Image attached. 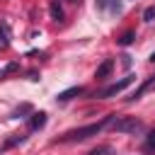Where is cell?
I'll use <instances>...</instances> for the list:
<instances>
[{
	"mask_svg": "<svg viewBox=\"0 0 155 155\" xmlns=\"http://www.w3.org/2000/svg\"><path fill=\"white\" fill-rule=\"evenodd\" d=\"M114 121V114H109V116H104V119H99V121H94V124H87V126H80V128H73V131H65L58 140H63V143H70V140H85V138H92V136H97L104 126H109Z\"/></svg>",
	"mask_w": 155,
	"mask_h": 155,
	"instance_id": "6da1fadb",
	"label": "cell"
},
{
	"mask_svg": "<svg viewBox=\"0 0 155 155\" xmlns=\"http://www.w3.org/2000/svg\"><path fill=\"white\" fill-rule=\"evenodd\" d=\"M48 12H51V19H63V10H61V5L56 2V0H51V5H48Z\"/></svg>",
	"mask_w": 155,
	"mask_h": 155,
	"instance_id": "ba28073f",
	"label": "cell"
},
{
	"mask_svg": "<svg viewBox=\"0 0 155 155\" xmlns=\"http://www.w3.org/2000/svg\"><path fill=\"white\" fill-rule=\"evenodd\" d=\"M148 61H150V63H155V51L150 53V58H148Z\"/></svg>",
	"mask_w": 155,
	"mask_h": 155,
	"instance_id": "4fadbf2b",
	"label": "cell"
},
{
	"mask_svg": "<svg viewBox=\"0 0 155 155\" xmlns=\"http://www.w3.org/2000/svg\"><path fill=\"white\" fill-rule=\"evenodd\" d=\"M85 90L80 87V85H75V87H68V90H63V92H58V97H56V102H68V99H73V97H78V94H82Z\"/></svg>",
	"mask_w": 155,
	"mask_h": 155,
	"instance_id": "277c9868",
	"label": "cell"
},
{
	"mask_svg": "<svg viewBox=\"0 0 155 155\" xmlns=\"http://www.w3.org/2000/svg\"><path fill=\"white\" fill-rule=\"evenodd\" d=\"M87 155H114V150H111L109 145H99V148H94V150H90Z\"/></svg>",
	"mask_w": 155,
	"mask_h": 155,
	"instance_id": "9c48e42d",
	"label": "cell"
},
{
	"mask_svg": "<svg viewBox=\"0 0 155 155\" xmlns=\"http://www.w3.org/2000/svg\"><path fill=\"white\" fill-rule=\"evenodd\" d=\"M111 68H114V61H111V58H107V61H104V63H102V65L97 68L94 78H97V80H104V78H107V75L111 73Z\"/></svg>",
	"mask_w": 155,
	"mask_h": 155,
	"instance_id": "8992f818",
	"label": "cell"
},
{
	"mask_svg": "<svg viewBox=\"0 0 155 155\" xmlns=\"http://www.w3.org/2000/svg\"><path fill=\"white\" fill-rule=\"evenodd\" d=\"M111 128H114L116 133H140L145 126H143V121L136 119V116H121V119H114V121H111Z\"/></svg>",
	"mask_w": 155,
	"mask_h": 155,
	"instance_id": "7a4b0ae2",
	"label": "cell"
},
{
	"mask_svg": "<svg viewBox=\"0 0 155 155\" xmlns=\"http://www.w3.org/2000/svg\"><path fill=\"white\" fill-rule=\"evenodd\" d=\"M44 124H46V114H44V111H36V114H31V119H29V128H31V131H39V128H44Z\"/></svg>",
	"mask_w": 155,
	"mask_h": 155,
	"instance_id": "5b68a950",
	"label": "cell"
},
{
	"mask_svg": "<svg viewBox=\"0 0 155 155\" xmlns=\"http://www.w3.org/2000/svg\"><path fill=\"white\" fill-rule=\"evenodd\" d=\"M97 2H99V7H104V5H107V0H97Z\"/></svg>",
	"mask_w": 155,
	"mask_h": 155,
	"instance_id": "5bb4252c",
	"label": "cell"
},
{
	"mask_svg": "<svg viewBox=\"0 0 155 155\" xmlns=\"http://www.w3.org/2000/svg\"><path fill=\"white\" fill-rule=\"evenodd\" d=\"M136 80V75H126V78H121L119 82H114V85H109V87H104V90H99L94 97H99V99H107V97H114V94H119L121 90H126L131 82Z\"/></svg>",
	"mask_w": 155,
	"mask_h": 155,
	"instance_id": "3957f363",
	"label": "cell"
},
{
	"mask_svg": "<svg viewBox=\"0 0 155 155\" xmlns=\"http://www.w3.org/2000/svg\"><path fill=\"white\" fill-rule=\"evenodd\" d=\"M133 39H136V34H133V31H126V34L119 39V44H121V46H128V44H133Z\"/></svg>",
	"mask_w": 155,
	"mask_h": 155,
	"instance_id": "30bf717a",
	"label": "cell"
},
{
	"mask_svg": "<svg viewBox=\"0 0 155 155\" xmlns=\"http://www.w3.org/2000/svg\"><path fill=\"white\" fill-rule=\"evenodd\" d=\"M70 2H80V0H70Z\"/></svg>",
	"mask_w": 155,
	"mask_h": 155,
	"instance_id": "9a60e30c",
	"label": "cell"
},
{
	"mask_svg": "<svg viewBox=\"0 0 155 155\" xmlns=\"http://www.w3.org/2000/svg\"><path fill=\"white\" fill-rule=\"evenodd\" d=\"M143 19H145V22H153V19H155V5H150V7L143 12Z\"/></svg>",
	"mask_w": 155,
	"mask_h": 155,
	"instance_id": "8fae6325",
	"label": "cell"
},
{
	"mask_svg": "<svg viewBox=\"0 0 155 155\" xmlns=\"http://www.w3.org/2000/svg\"><path fill=\"white\" fill-rule=\"evenodd\" d=\"M10 27H7V22H2L0 24V51H5L7 46H10Z\"/></svg>",
	"mask_w": 155,
	"mask_h": 155,
	"instance_id": "52a82bcc",
	"label": "cell"
},
{
	"mask_svg": "<svg viewBox=\"0 0 155 155\" xmlns=\"http://www.w3.org/2000/svg\"><path fill=\"white\" fill-rule=\"evenodd\" d=\"M145 148H148V150H155V131L148 133V138H145Z\"/></svg>",
	"mask_w": 155,
	"mask_h": 155,
	"instance_id": "7c38bea8",
	"label": "cell"
}]
</instances>
